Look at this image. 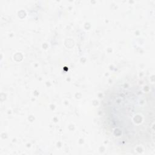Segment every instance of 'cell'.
Wrapping results in <instances>:
<instances>
[{
  "label": "cell",
  "instance_id": "1",
  "mask_svg": "<svg viewBox=\"0 0 155 155\" xmlns=\"http://www.w3.org/2000/svg\"><path fill=\"white\" fill-rule=\"evenodd\" d=\"M149 88L136 82L116 85L104 100V121L113 136L126 143H138L150 137L154 110Z\"/></svg>",
  "mask_w": 155,
  "mask_h": 155
}]
</instances>
